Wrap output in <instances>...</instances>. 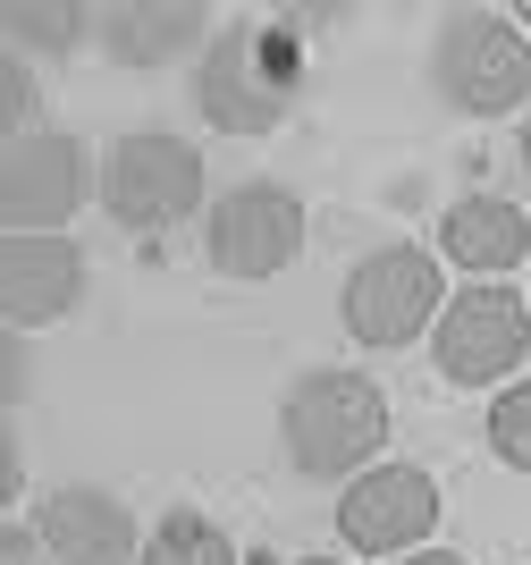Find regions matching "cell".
<instances>
[{
	"instance_id": "cell-19",
	"label": "cell",
	"mask_w": 531,
	"mask_h": 565,
	"mask_svg": "<svg viewBox=\"0 0 531 565\" xmlns=\"http://www.w3.org/2000/svg\"><path fill=\"white\" fill-rule=\"evenodd\" d=\"M396 565H464V557H447V548H414V557H396Z\"/></svg>"
},
{
	"instance_id": "cell-14",
	"label": "cell",
	"mask_w": 531,
	"mask_h": 565,
	"mask_svg": "<svg viewBox=\"0 0 531 565\" xmlns=\"http://www.w3.org/2000/svg\"><path fill=\"white\" fill-rule=\"evenodd\" d=\"M144 565H236V541L194 507H169L152 532H144Z\"/></svg>"
},
{
	"instance_id": "cell-18",
	"label": "cell",
	"mask_w": 531,
	"mask_h": 565,
	"mask_svg": "<svg viewBox=\"0 0 531 565\" xmlns=\"http://www.w3.org/2000/svg\"><path fill=\"white\" fill-rule=\"evenodd\" d=\"M0 557H9V565H51V557H43V541H34V523H9Z\"/></svg>"
},
{
	"instance_id": "cell-21",
	"label": "cell",
	"mask_w": 531,
	"mask_h": 565,
	"mask_svg": "<svg viewBox=\"0 0 531 565\" xmlns=\"http://www.w3.org/2000/svg\"><path fill=\"white\" fill-rule=\"evenodd\" d=\"M514 25H523V34H531V0H523V9H514Z\"/></svg>"
},
{
	"instance_id": "cell-20",
	"label": "cell",
	"mask_w": 531,
	"mask_h": 565,
	"mask_svg": "<svg viewBox=\"0 0 531 565\" xmlns=\"http://www.w3.org/2000/svg\"><path fill=\"white\" fill-rule=\"evenodd\" d=\"M523 169H531V110H523Z\"/></svg>"
},
{
	"instance_id": "cell-7",
	"label": "cell",
	"mask_w": 531,
	"mask_h": 565,
	"mask_svg": "<svg viewBox=\"0 0 531 565\" xmlns=\"http://www.w3.org/2000/svg\"><path fill=\"white\" fill-rule=\"evenodd\" d=\"M531 347V296H514L507 279H472L464 296H447L439 330H431V354H439V380L456 388H489L507 380Z\"/></svg>"
},
{
	"instance_id": "cell-8",
	"label": "cell",
	"mask_w": 531,
	"mask_h": 565,
	"mask_svg": "<svg viewBox=\"0 0 531 565\" xmlns=\"http://www.w3.org/2000/svg\"><path fill=\"white\" fill-rule=\"evenodd\" d=\"M304 254V203L270 178H245L211 203L203 220V262L220 279H278Z\"/></svg>"
},
{
	"instance_id": "cell-11",
	"label": "cell",
	"mask_w": 531,
	"mask_h": 565,
	"mask_svg": "<svg viewBox=\"0 0 531 565\" xmlns=\"http://www.w3.org/2000/svg\"><path fill=\"white\" fill-rule=\"evenodd\" d=\"M34 541L51 565H144L136 515L110 490H51L34 507Z\"/></svg>"
},
{
	"instance_id": "cell-13",
	"label": "cell",
	"mask_w": 531,
	"mask_h": 565,
	"mask_svg": "<svg viewBox=\"0 0 531 565\" xmlns=\"http://www.w3.org/2000/svg\"><path fill=\"white\" fill-rule=\"evenodd\" d=\"M439 254L456 262V270H472V279H507L514 262L531 254L523 203H507V194H464V203H447L439 212Z\"/></svg>"
},
{
	"instance_id": "cell-22",
	"label": "cell",
	"mask_w": 531,
	"mask_h": 565,
	"mask_svg": "<svg viewBox=\"0 0 531 565\" xmlns=\"http://www.w3.org/2000/svg\"><path fill=\"white\" fill-rule=\"evenodd\" d=\"M296 565H347V557H296Z\"/></svg>"
},
{
	"instance_id": "cell-15",
	"label": "cell",
	"mask_w": 531,
	"mask_h": 565,
	"mask_svg": "<svg viewBox=\"0 0 531 565\" xmlns=\"http://www.w3.org/2000/svg\"><path fill=\"white\" fill-rule=\"evenodd\" d=\"M9 34H18V43H43V51H76L85 43V34H102V18H93V9H34V0H18V9H9Z\"/></svg>"
},
{
	"instance_id": "cell-5",
	"label": "cell",
	"mask_w": 531,
	"mask_h": 565,
	"mask_svg": "<svg viewBox=\"0 0 531 565\" xmlns=\"http://www.w3.org/2000/svg\"><path fill=\"white\" fill-rule=\"evenodd\" d=\"M102 212L136 236H161L203 212V152L185 136H118L102 152Z\"/></svg>"
},
{
	"instance_id": "cell-9",
	"label": "cell",
	"mask_w": 531,
	"mask_h": 565,
	"mask_svg": "<svg viewBox=\"0 0 531 565\" xmlns=\"http://www.w3.org/2000/svg\"><path fill=\"white\" fill-rule=\"evenodd\" d=\"M439 523V481L422 465H371L338 490V541L363 557H414Z\"/></svg>"
},
{
	"instance_id": "cell-6",
	"label": "cell",
	"mask_w": 531,
	"mask_h": 565,
	"mask_svg": "<svg viewBox=\"0 0 531 565\" xmlns=\"http://www.w3.org/2000/svg\"><path fill=\"white\" fill-rule=\"evenodd\" d=\"M102 194V169L76 136H18L0 143V228L9 236H60Z\"/></svg>"
},
{
	"instance_id": "cell-1",
	"label": "cell",
	"mask_w": 531,
	"mask_h": 565,
	"mask_svg": "<svg viewBox=\"0 0 531 565\" xmlns=\"http://www.w3.org/2000/svg\"><path fill=\"white\" fill-rule=\"evenodd\" d=\"M304 94V43L287 18H229L194 60V110L220 136H270Z\"/></svg>"
},
{
	"instance_id": "cell-4",
	"label": "cell",
	"mask_w": 531,
	"mask_h": 565,
	"mask_svg": "<svg viewBox=\"0 0 531 565\" xmlns=\"http://www.w3.org/2000/svg\"><path fill=\"white\" fill-rule=\"evenodd\" d=\"M439 312H447V279H439L431 245H380V254H363L347 270V296H338L347 338L371 354L414 347L422 330H439Z\"/></svg>"
},
{
	"instance_id": "cell-16",
	"label": "cell",
	"mask_w": 531,
	"mask_h": 565,
	"mask_svg": "<svg viewBox=\"0 0 531 565\" xmlns=\"http://www.w3.org/2000/svg\"><path fill=\"white\" fill-rule=\"evenodd\" d=\"M489 448H498V465L531 472V380L498 388V405H489Z\"/></svg>"
},
{
	"instance_id": "cell-10",
	"label": "cell",
	"mask_w": 531,
	"mask_h": 565,
	"mask_svg": "<svg viewBox=\"0 0 531 565\" xmlns=\"http://www.w3.org/2000/svg\"><path fill=\"white\" fill-rule=\"evenodd\" d=\"M85 305V245L76 236H0V321L51 330Z\"/></svg>"
},
{
	"instance_id": "cell-17",
	"label": "cell",
	"mask_w": 531,
	"mask_h": 565,
	"mask_svg": "<svg viewBox=\"0 0 531 565\" xmlns=\"http://www.w3.org/2000/svg\"><path fill=\"white\" fill-rule=\"evenodd\" d=\"M34 110H43L34 68H25L18 51H0V127H9V143H18V136H43V127H34Z\"/></svg>"
},
{
	"instance_id": "cell-2",
	"label": "cell",
	"mask_w": 531,
	"mask_h": 565,
	"mask_svg": "<svg viewBox=\"0 0 531 565\" xmlns=\"http://www.w3.org/2000/svg\"><path fill=\"white\" fill-rule=\"evenodd\" d=\"M278 448L304 481H363L389 448V397L363 372H304L278 397Z\"/></svg>"
},
{
	"instance_id": "cell-3",
	"label": "cell",
	"mask_w": 531,
	"mask_h": 565,
	"mask_svg": "<svg viewBox=\"0 0 531 565\" xmlns=\"http://www.w3.org/2000/svg\"><path fill=\"white\" fill-rule=\"evenodd\" d=\"M431 85L447 110L464 118H498L531 102V34L507 9H456L431 43Z\"/></svg>"
},
{
	"instance_id": "cell-12",
	"label": "cell",
	"mask_w": 531,
	"mask_h": 565,
	"mask_svg": "<svg viewBox=\"0 0 531 565\" xmlns=\"http://www.w3.org/2000/svg\"><path fill=\"white\" fill-rule=\"evenodd\" d=\"M211 34L220 25L194 0H118V9H102V51H110L118 68H169L194 43L211 51Z\"/></svg>"
}]
</instances>
